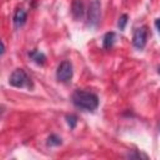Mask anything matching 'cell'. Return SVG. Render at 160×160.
Listing matches in <instances>:
<instances>
[{
    "instance_id": "cell-5",
    "label": "cell",
    "mask_w": 160,
    "mask_h": 160,
    "mask_svg": "<svg viewBox=\"0 0 160 160\" xmlns=\"http://www.w3.org/2000/svg\"><path fill=\"white\" fill-rule=\"evenodd\" d=\"M146 40H148V30H146V26H140V28L135 29L134 35H132V45L138 50H142L145 48Z\"/></svg>"
},
{
    "instance_id": "cell-4",
    "label": "cell",
    "mask_w": 160,
    "mask_h": 160,
    "mask_svg": "<svg viewBox=\"0 0 160 160\" xmlns=\"http://www.w3.org/2000/svg\"><path fill=\"white\" fill-rule=\"evenodd\" d=\"M101 18V5L99 0H92L89 5V11H88V26L90 28H96L100 22Z\"/></svg>"
},
{
    "instance_id": "cell-12",
    "label": "cell",
    "mask_w": 160,
    "mask_h": 160,
    "mask_svg": "<svg viewBox=\"0 0 160 160\" xmlns=\"http://www.w3.org/2000/svg\"><path fill=\"white\" fill-rule=\"evenodd\" d=\"M65 119H66V122L70 126V129H75V126L78 124V116L75 114H68L65 116Z\"/></svg>"
},
{
    "instance_id": "cell-6",
    "label": "cell",
    "mask_w": 160,
    "mask_h": 160,
    "mask_svg": "<svg viewBox=\"0 0 160 160\" xmlns=\"http://www.w3.org/2000/svg\"><path fill=\"white\" fill-rule=\"evenodd\" d=\"M26 19H28V12L24 9H16L14 12V16H12V22H14L15 29L24 26L26 22Z\"/></svg>"
},
{
    "instance_id": "cell-9",
    "label": "cell",
    "mask_w": 160,
    "mask_h": 160,
    "mask_svg": "<svg viewBox=\"0 0 160 160\" xmlns=\"http://www.w3.org/2000/svg\"><path fill=\"white\" fill-rule=\"evenodd\" d=\"M115 40H116V34H115L114 31L106 32L105 36H104V40H102V48H104L105 50L111 49V48L114 46V44H115Z\"/></svg>"
},
{
    "instance_id": "cell-2",
    "label": "cell",
    "mask_w": 160,
    "mask_h": 160,
    "mask_svg": "<svg viewBox=\"0 0 160 160\" xmlns=\"http://www.w3.org/2000/svg\"><path fill=\"white\" fill-rule=\"evenodd\" d=\"M9 84L11 86L15 88H28V89H32V81L31 79L28 76V74L25 72L24 69H16L11 72L10 78H9Z\"/></svg>"
},
{
    "instance_id": "cell-3",
    "label": "cell",
    "mask_w": 160,
    "mask_h": 160,
    "mask_svg": "<svg viewBox=\"0 0 160 160\" xmlns=\"http://www.w3.org/2000/svg\"><path fill=\"white\" fill-rule=\"evenodd\" d=\"M74 75V69H72V64L69 60H64L58 65L56 69V79L60 82L68 84L71 81Z\"/></svg>"
},
{
    "instance_id": "cell-1",
    "label": "cell",
    "mask_w": 160,
    "mask_h": 160,
    "mask_svg": "<svg viewBox=\"0 0 160 160\" xmlns=\"http://www.w3.org/2000/svg\"><path fill=\"white\" fill-rule=\"evenodd\" d=\"M71 101L78 109L84 111H94L99 106V96L92 91L82 89H78L72 92Z\"/></svg>"
},
{
    "instance_id": "cell-8",
    "label": "cell",
    "mask_w": 160,
    "mask_h": 160,
    "mask_svg": "<svg viewBox=\"0 0 160 160\" xmlns=\"http://www.w3.org/2000/svg\"><path fill=\"white\" fill-rule=\"evenodd\" d=\"M29 58L34 61V62H36L38 65H44L45 64V61H46V55L42 52V51H39V50H31V51H29Z\"/></svg>"
},
{
    "instance_id": "cell-13",
    "label": "cell",
    "mask_w": 160,
    "mask_h": 160,
    "mask_svg": "<svg viewBox=\"0 0 160 160\" xmlns=\"http://www.w3.org/2000/svg\"><path fill=\"white\" fill-rule=\"evenodd\" d=\"M128 19H129V16H128L126 14H122V15L119 18L118 28H119L120 30H124V29H125V26H126V24H128Z\"/></svg>"
},
{
    "instance_id": "cell-14",
    "label": "cell",
    "mask_w": 160,
    "mask_h": 160,
    "mask_svg": "<svg viewBox=\"0 0 160 160\" xmlns=\"http://www.w3.org/2000/svg\"><path fill=\"white\" fill-rule=\"evenodd\" d=\"M155 28L158 29V31H159V34H160V18H158V19H155Z\"/></svg>"
},
{
    "instance_id": "cell-7",
    "label": "cell",
    "mask_w": 160,
    "mask_h": 160,
    "mask_svg": "<svg viewBox=\"0 0 160 160\" xmlns=\"http://www.w3.org/2000/svg\"><path fill=\"white\" fill-rule=\"evenodd\" d=\"M71 14L74 16L75 20H80L82 19L84 14H85V6L82 0H74L71 4Z\"/></svg>"
},
{
    "instance_id": "cell-15",
    "label": "cell",
    "mask_w": 160,
    "mask_h": 160,
    "mask_svg": "<svg viewBox=\"0 0 160 160\" xmlns=\"http://www.w3.org/2000/svg\"><path fill=\"white\" fill-rule=\"evenodd\" d=\"M158 72L160 74V66H158Z\"/></svg>"
},
{
    "instance_id": "cell-11",
    "label": "cell",
    "mask_w": 160,
    "mask_h": 160,
    "mask_svg": "<svg viewBox=\"0 0 160 160\" xmlns=\"http://www.w3.org/2000/svg\"><path fill=\"white\" fill-rule=\"evenodd\" d=\"M125 158H128V159H149V156H148L146 154L140 152V151H138V150H134V151L128 152V154L125 155Z\"/></svg>"
},
{
    "instance_id": "cell-10",
    "label": "cell",
    "mask_w": 160,
    "mask_h": 160,
    "mask_svg": "<svg viewBox=\"0 0 160 160\" xmlns=\"http://www.w3.org/2000/svg\"><path fill=\"white\" fill-rule=\"evenodd\" d=\"M62 144V140H61V138L59 136V135H56V134H51L49 138H48V140H46V145L48 146H59V145H61Z\"/></svg>"
}]
</instances>
